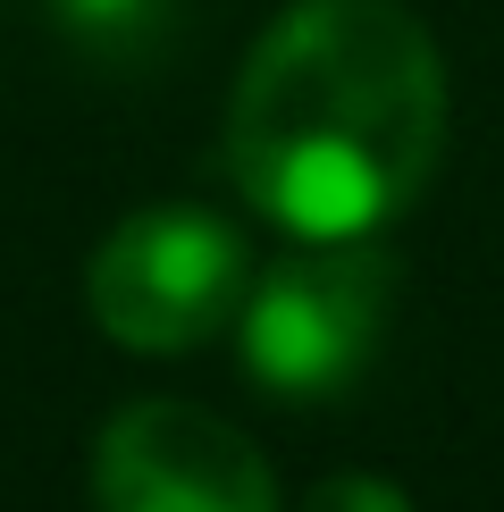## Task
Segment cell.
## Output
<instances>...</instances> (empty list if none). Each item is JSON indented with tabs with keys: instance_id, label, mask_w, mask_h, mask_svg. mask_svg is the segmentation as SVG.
<instances>
[{
	"instance_id": "cell-1",
	"label": "cell",
	"mask_w": 504,
	"mask_h": 512,
	"mask_svg": "<svg viewBox=\"0 0 504 512\" xmlns=\"http://www.w3.org/2000/svg\"><path fill=\"white\" fill-rule=\"evenodd\" d=\"M446 152V68L395 0H294L227 101V177L286 236H378Z\"/></svg>"
},
{
	"instance_id": "cell-2",
	"label": "cell",
	"mask_w": 504,
	"mask_h": 512,
	"mask_svg": "<svg viewBox=\"0 0 504 512\" xmlns=\"http://www.w3.org/2000/svg\"><path fill=\"white\" fill-rule=\"evenodd\" d=\"M395 311V261L370 236H303L244 294V370L286 403H320L370 370Z\"/></svg>"
},
{
	"instance_id": "cell-3",
	"label": "cell",
	"mask_w": 504,
	"mask_h": 512,
	"mask_svg": "<svg viewBox=\"0 0 504 512\" xmlns=\"http://www.w3.org/2000/svg\"><path fill=\"white\" fill-rule=\"evenodd\" d=\"M252 294V252L227 219L210 210H135L101 236L93 269H84V303H93L101 336L126 353H194Z\"/></svg>"
},
{
	"instance_id": "cell-4",
	"label": "cell",
	"mask_w": 504,
	"mask_h": 512,
	"mask_svg": "<svg viewBox=\"0 0 504 512\" xmlns=\"http://www.w3.org/2000/svg\"><path fill=\"white\" fill-rule=\"evenodd\" d=\"M93 496L101 512H278V479L236 420L152 395L101 429Z\"/></svg>"
},
{
	"instance_id": "cell-5",
	"label": "cell",
	"mask_w": 504,
	"mask_h": 512,
	"mask_svg": "<svg viewBox=\"0 0 504 512\" xmlns=\"http://www.w3.org/2000/svg\"><path fill=\"white\" fill-rule=\"evenodd\" d=\"M59 34L93 59H143L177 26V0H51Z\"/></svg>"
},
{
	"instance_id": "cell-6",
	"label": "cell",
	"mask_w": 504,
	"mask_h": 512,
	"mask_svg": "<svg viewBox=\"0 0 504 512\" xmlns=\"http://www.w3.org/2000/svg\"><path fill=\"white\" fill-rule=\"evenodd\" d=\"M303 512H412V496L395 479H370V471H345V479H320L303 496Z\"/></svg>"
}]
</instances>
